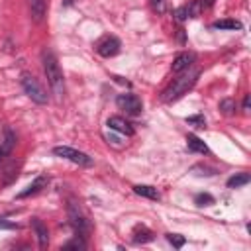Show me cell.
Here are the masks:
<instances>
[{"instance_id":"obj_1","label":"cell","mask_w":251,"mask_h":251,"mask_svg":"<svg viewBox=\"0 0 251 251\" xmlns=\"http://www.w3.org/2000/svg\"><path fill=\"white\" fill-rule=\"evenodd\" d=\"M198 71L196 69H186V71H182L165 90H163V94H161V100L163 102H175V100H178L180 96H184L194 84H196V80H198Z\"/></svg>"},{"instance_id":"obj_2","label":"cell","mask_w":251,"mask_h":251,"mask_svg":"<svg viewBox=\"0 0 251 251\" xmlns=\"http://www.w3.org/2000/svg\"><path fill=\"white\" fill-rule=\"evenodd\" d=\"M41 63H43V73L47 76V82H49L53 94L59 100H63V96H65V78H63V73L59 69V63H57L55 55L45 49L41 53Z\"/></svg>"},{"instance_id":"obj_3","label":"cell","mask_w":251,"mask_h":251,"mask_svg":"<svg viewBox=\"0 0 251 251\" xmlns=\"http://www.w3.org/2000/svg\"><path fill=\"white\" fill-rule=\"evenodd\" d=\"M20 82H22V88H24V92L27 94V98H29L31 102L41 104V106L49 102V96H47L45 88L41 86V82H39L33 75L24 73V75H22V78H20Z\"/></svg>"},{"instance_id":"obj_4","label":"cell","mask_w":251,"mask_h":251,"mask_svg":"<svg viewBox=\"0 0 251 251\" xmlns=\"http://www.w3.org/2000/svg\"><path fill=\"white\" fill-rule=\"evenodd\" d=\"M67 216H69V222H71L73 229H75L78 235L86 237V235H88V231H90V224H88L86 216L82 214V210L78 208V204H76V202H73V200L69 202V206H67Z\"/></svg>"},{"instance_id":"obj_5","label":"cell","mask_w":251,"mask_h":251,"mask_svg":"<svg viewBox=\"0 0 251 251\" xmlns=\"http://www.w3.org/2000/svg\"><path fill=\"white\" fill-rule=\"evenodd\" d=\"M53 155L61 157V159H67L75 165H80V167H90L92 165V157H88L86 153L78 151V149H73L69 145H57L53 147Z\"/></svg>"},{"instance_id":"obj_6","label":"cell","mask_w":251,"mask_h":251,"mask_svg":"<svg viewBox=\"0 0 251 251\" xmlns=\"http://www.w3.org/2000/svg\"><path fill=\"white\" fill-rule=\"evenodd\" d=\"M116 104H118L120 110H124L126 114H131V116H137L143 110V102L135 94H120L116 98Z\"/></svg>"},{"instance_id":"obj_7","label":"cell","mask_w":251,"mask_h":251,"mask_svg":"<svg viewBox=\"0 0 251 251\" xmlns=\"http://www.w3.org/2000/svg\"><path fill=\"white\" fill-rule=\"evenodd\" d=\"M202 10H204V2L202 0H190L188 4H184V6L175 10V20L176 22H184L188 18H198L202 14Z\"/></svg>"},{"instance_id":"obj_8","label":"cell","mask_w":251,"mask_h":251,"mask_svg":"<svg viewBox=\"0 0 251 251\" xmlns=\"http://www.w3.org/2000/svg\"><path fill=\"white\" fill-rule=\"evenodd\" d=\"M120 47H122V43H120V39L118 37H114V35H106V37H102L98 43H96V53L100 55V57H114V55H118L120 53Z\"/></svg>"},{"instance_id":"obj_9","label":"cell","mask_w":251,"mask_h":251,"mask_svg":"<svg viewBox=\"0 0 251 251\" xmlns=\"http://www.w3.org/2000/svg\"><path fill=\"white\" fill-rule=\"evenodd\" d=\"M106 126H108L110 129H114V131L122 133V135H127V137H129V135H133V126H131L127 120L120 118V116H112V118H108Z\"/></svg>"},{"instance_id":"obj_10","label":"cell","mask_w":251,"mask_h":251,"mask_svg":"<svg viewBox=\"0 0 251 251\" xmlns=\"http://www.w3.org/2000/svg\"><path fill=\"white\" fill-rule=\"evenodd\" d=\"M194 59H196V57H194V53H188V51L178 53V55L175 57L173 65H171L173 73H182V71L190 69V67H192V63H194Z\"/></svg>"},{"instance_id":"obj_11","label":"cell","mask_w":251,"mask_h":251,"mask_svg":"<svg viewBox=\"0 0 251 251\" xmlns=\"http://www.w3.org/2000/svg\"><path fill=\"white\" fill-rule=\"evenodd\" d=\"M31 227H33V231H35V237H37L39 247L45 249V247L49 245V231H47V227L43 226V222H41L39 218H31Z\"/></svg>"},{"instance_id":"obj_12","label":"cell","mask_w":251,"mask_h":251,"mask_svg":"<svg viewBox=\"0 0 251 251\" xmlns=\"http://www.w3.org/2000/svg\"><path fill=\"white\" fill-rule=\"evenodd\" d=\"M47 182H49V178H47V176H43V175H41V176H37L31 184H27V186H25V190H22V192L18 194V198L22 200V198H27V196L37 194L41 188H45V186H47Z\"/></svg>"},{"instance_id":"obj_13","label":"cell","mask_w":251,"mask_h":251,"mask_svg":"<svg viewBox=\"0 0 251 251\" xmlns=\"http://www.w3.org/2000/svg\"><path fill=\"white\" fill-rule=\"evenodd\" d=\"M29 6V18L35 24H41L45 18V0H27Z\"/></svg>"},{"instance_id":"obj_14","label":"cell","mask_w":251,"mask_h":251,"mask_svg":"<svg viewBox=\"0 0 251 251\" xmlns=\"http://www.w3.org/2000/svg\"><path fill=\"white\" fill-rule=\"evenodd\" d=\"M186 145H188V149L194 151V153H202V155L210 153L208 145H206L198 135H194V133H188V135H186Z\"/></svg>"},{"instance_id":"obj_15","label":"cell","mask_w":251,"mask_h":251,"mask_svg":"<svg viewBox=\"0 0 251 251\" xmlns=\"http://www.w3.org/2000/svg\"><path fill=\"white\" fill-rule=\"evenodd\" d=\"M155 239V233L149 229V227H145V226H135L133 227V241L135 243H149V241H153Z\"/></svg>"},{"instance_id":"obj_16","label":"cell","mask_w":251,"mask_h":251,"mask_svg":"<svg viewBox=\"0 0 251 251\" xmlns=\"http://www.w3.org/2000/svg\"><path fill=\"white\" fill-rule=\"evenodd\" d=\"M133 192L139 194V196H143V198H149V200H159L161 198L159 190L155 186H151V184H135L133 186Z\"/></svg>"},{"instance_id":"obj_17","label":"cell","mask_w":251,"mask_h":251,"mask_svg":"<svg viewBox=\"0 0 251 251\" xmlns=\"http://www.w3.org/2000/svg\"><path fill=\"white\" fill-rule=\"evenodd\" d=\"M14 143H16V135H14L10 129H6V133H4V137H2V141H0V161L12 151Z\"/></svg>"},{"instance_id":"obj_18","label":"cell","mask_w":251,"mask_h":251,"mask_svg":"<svg viewBox=\"0 0 251 251\" xmlns=\"http://www.w3.org/2000/svg\"><path fill=\"white\" fill-rule=\"evenodd\" d=\"M249 180H251V176H249L247 173L233 175L231 178H227V188H241V186H245Z\"/></svg>"},{"instance_id":"obj_19","label":"cell","mask_w":251,"mask_h":251,"mask_svg":"<svg viewBox=\"0 0 251 251\" xmlns=\"http://www.w3.org/2000/svg\"><path fill=\"white\" fill-rule=\"evenodd\" d=\"M212 27H214V29H241V22L226 18V20H218V22H214Z\"/></svg>"},{"instance_id":"obj_20","label":"cell","mask_w":251,"mask_h":251,"mask_svg":"<svg viewBox=\"0 0 251 251\" xmlns=\"http://www.w3.org/2000/svg\"><path fill=\"white\" fill-rule=\"evenodd\" d=\"M167 241H169L175 249H180V247L186 243V237L180 235V233H167Z\"/></svg>"},{"instance_id":"obj_21","label":"cell","mask_w":251,"mask_h":251,"mask_svg":"<svg viewBox=\"0 0 251 251\" xmlns=\"http://www.w3.org/2000/svg\"><path fill=\"white\" fill-rule=\"evenodd\" d=\"M63 249H86V241H84L82 235H76L75 239L67 241V243L63 245Z\"/></svg>"},{"instance_id":"obj_22","label":"cell","mask_w":251,"mask_h":251,"mask_svg":"<svg viewBox=\"0 0 251 251\" xmlns=\"http://www.w3.org/2000/svg\"><path fill=\"white\" fill-rule=\"evenodd\" d=\"M194 202H196L198 206H212L216 200H214L212 194H208V192H200V194L194 196Z\"/></svg>"},{"instance_id":"obj_23","label":"cell","mask_w":251,"mask_h":251,"mask_svg":"<svg viewBox=\"0 0 251 251\" xmlns=\"http://www.w3.org/2000/svg\"><path fill=\"white\" fill-rule=\"evenodd\" d=\"M220 110H222L226 116H231V114L235 112V102H233L231 98H224V100L220 102Z\"/></svg>"},{"instance_id":"obj_24","label":"cell","mask_w":251,"mask_h":251,"mask_svg":"<svg viewBox=\"0 0 251 251\" xmlns=\"http://www.w3.org/2000/svg\"><path fill=\"white\" fill-rule=\"evenodd\" d=\"M16 176H18V167H16V163H12V165L6 169V175H4V180H2V182H4V184H10Z\"/></svg>"},{"instance_id":"obj_25","label":"cell","mask_w":251,"mask_h":251,"mask_svg":"<svg viewBox=\"0 0 251 251\" xmlns=\"http://www.w3.org/2000/svg\"><path fill=\"white\" fill-rule=\"evenodd\" d=\"M186 124L196 126V127H206V120H204V116H200V114H196V116H188V118H186Z\"/></svg>"},{"instance_id":"obj_26","label":"cell","mask_w":251,"mask_h":251,"mask_svg":"<svg viewBox=\"0 0 251 251\" xmlns=\"http://www.w3.org/2000/svg\"><path fill=\"white\" fill-rule=\"evenodd\" d=\"M18 227H20L18 224H14V222H8V220L0 218V229H18Z\"/></svg>"},{"instance_id":"obj_27","label":"cell","mask_w":251,"mask_h":251,"mask_svg":"<svg viewBox=\"0 0 251 251\" xmlns=\"http://www.w3.org/2000/svg\"><path fill=\"white\" fill-rule=\"evenodd\" d=\"M192 171H204V173H196V175H206V176H210V175H216V169H208V167H202V165L194 167Z\"/></svg>"},{"instance_id":"obj_28","label":"cell","mask_w":251,"mask_h":251,"mask_svg":"<svg viewBox=\"0 0 251 251\" xmlns=\"http://www.w3.org/2000/svg\"><path fill=\"white\" fill-rule=\"evenodd\" d=\"M243 114H249V94L243 96Z\"/></svg>"},{"instance_id":"obj_29","label":"cell","mask_w":251,"mask_h":251,"mask_svg":"<svg viewBox=\"0 0 251 251\" xmlns=\"http://www.w3.org/2000/svg\"><path fill=\"white\" fill-rule=\"evenodd\" d=\"M153 8H161V0H149Z\"/></svg>"}]
</instances>
